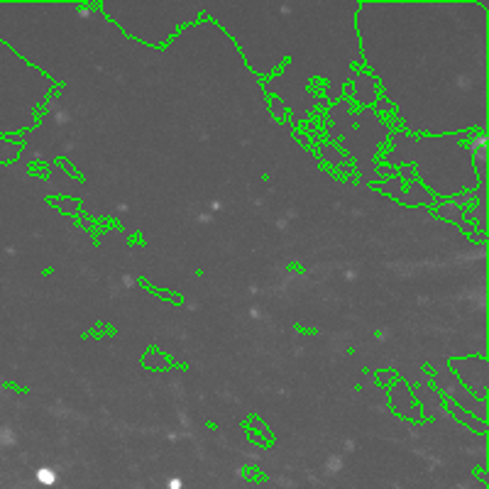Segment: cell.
Masks as SVG:
<instances>
[{
	"label": "cell",
	"instance_id": "2",
	"mask_svg": "<svg viewBox=\"0 0 489 489\" xmlns=\"http://www.w3.org/2000/svg\"><path fill=\"white\" fill-rule=\"evenodd\" d=\"M3 147H8V145H5V142H0V149H3Z\"/></svg>",
	"mask_w": 489,
	"mask_h": 489
},
{
	"label": "cell",
	"instance_id": "1",
	"mask_svg": "<svg viewBox=\"0 0 489 489\" xmlns=\"http://www.w3.org/2000/svg\"><path fill=\"white\" fill-rule=\"evenodd\" d=\"M37 477H39L42 484H54V482H56L54 470H47V467H45V470H39V475H37Z\"/></svg>",
	"mask_w": 489,
	"mask_h": 489
}]
</instances>
